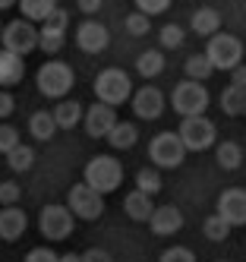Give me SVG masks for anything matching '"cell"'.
<instances>
[{
	"label": "cell",
	"instance_id": "9",
	"mask_svg": "<svg viewBox=\"0 0 246 262\" xmlns=\"http://www.w3.org/2000/svg\"><path fill=\"white\" fill-rule=\"evenodd\" d=\"M0 38H4V51H13L19 57H26V54H32L38 48V29L29 19H13L4 26Z\"/></svg>",
	"mask_w": 246,
	"mask_h": 262
},
{
	"label": "cell",
	"instance_id": "37",
	"mask_svg": "<svg viewBox=\"0 0 246 262\" xmlns=\"http://www.w3.org/2000/svg\"><path fill=\"white\" fill-rule=\"evenodd\" d=\"M170 7V0H136V10L145 13V16H158Z\"/></svg>",
	"mask_w": 246,
	"mask_h": 262
},
{
	"label": "cell",
	"instance_id": "23",
	"mask_svg": "<svg viewBox=\"0 0 246 262\" xmlns=\"http://www.w3.org/2000/svg\"><path fill=\"white\" fill-rule=\"evenodd\" d=\"M136 73L142 79H155L164 73V51H142L136 60Z\"/></svg>",
	"mask_w": 246,
	"mask_h": 262
},
{
	"label": "cell",
	"instance_id": "47",
	"mask_svg": "<svg viewBox=\"0 0 246 262\" xmlns=\"http://www.w3.org/2000/svg\"><path fill=\"white\" fill-rule=\"evenodd\" d=\"M0 32H4V29H0Z\"/></svg>",
	"mask_w": 246,
	"mask_h": 262
},
{
	"label": "cell",
	"instance_id": "39",
	"mask_svg": "<svg viewBox=\"0 0 246 262\" xmlns=\"http://www.w3.org/2000/svg\"><path fill=\"white\" fill-rule=\"evenodd\" d=\"M13 111H16V98L10 95L7 89H0V120H7Z\"/></svg>",
	"mask_w": 246,
	"mask_h": 262
},
{
	"label": "cell",
	"instance_id": "8",
	"mask_svg": "<svg viewBox=\"0 0 246 262\" xmlns=\"http://www.w3.org/2000/svg\"><path fill=\"white\" fill-rule=\"evenodd\" d=\"M148 158L155 161V167H180L183 158H186V148L180 142L177 133H170V129H164V133H158L155 139L148 142Z\"/></svg>",
	"mask_w": 246,
	"mask_h": 262
},
{
	"label": "cell",
	"instance_id": "19",
	"mask_svg": "<svg viewBox=\"0 0 246 262\" xmlns=\"http://www.w3.org/2000/svg\"><path fill=\"white\" fill-rule=\"evenodd\" d=\"M51 114H54L57 129H73V126H79V120L85 117V107L79 101H73V98H60V104H57Z\"/></svg>",
	"mask_w": 246,
	"mask_h": 262
},
{
	"label": "cell",
	"instance_id": "33",
	"mask_svg": "<svg viewBox=\"0 0 246 262\" xmlns=\"http://www.w3.org/2000/svg\"><path fill=\"white\" fill-rule=\"evenodd\" d=\"M123 26H126V32L132 35V38H142V35H148V29H151L148 16H145V13H139V10H136V13H129Z\"/></svg>",
	"mask_w": 246,
	"mask_h": 262
},
{
	"label": "cell",
	"instance_id": "5",
	"mask_svg": "<svg viewBox=\"0 0 246 262\" xmlns=\"http://www.w3.org/2000/svg\"><path fill=\"white\" fill-rule=\"evenodd\" d=\"M177 136H180V142H183L186 152H205V148L215 145L218 129H215V123L208 120L205 114H196V117H183L180 120Z\"/></svg>",
	"mask_w": 246,
	"mask_h": 262
},
{
	"label": "cell",
	"instance_id": "15",
	"mask_svg": "<svg viewBox=\"0 0 246 262\" xmlns=\"http://www.w3.org/2000/svg\"><path fill=\"white\" fill-rule=\"evenodd\" d=\"M218 215L231 228H243L246 224V190H224L218 196Z\"/></svg>",
	"mask_w": 246,
	"mask_h": 262
},
{
	"label": "cell",
	"instance_id": "10",
	"mask_svg": "<svg viewBox=\"0 0 246 262\" xmlns=\"http://www.w3.org/2000/svg\"><path fill=\"white\" fill-rule=\"evenodd\" d=\"M73 224H76V218H73V212L66 209V205H57V202H51V205H44L41 209V218H38V228H41V234L48 237V240H66L70 234H73Z\"/></svg>",
	"mask_w": 246,
	"mask_h": 262
},
{
	"label": "cell",
	"instance_id": "27",
	"mask_svg": "<svg viewBox=\"0 0 246 262\" xmlns=\"http://www.w3.org/2000/svg\"><path fill=\"white\" fill-rule=\"evenodd\" d=\"M215 158H218V164L224 167V171H237V167L243 164V148L237 145V142H221L218 145V152H215Z\"/></svg>",
	"mask_w": 246,
	"mask_h": 262
},
{
	"label": "cell",
	"instance_id": "28",
	"mask_svg": "<svg viewBox=\"0 0 246 262\" xmlns=\"http://www.w3.org/2000/svg\"><path fill=\"white\" fill-rule=\"evenodd\" d=\"M183 70H186V79H196V82H205V79L215 73L212 60H208L205 54H193V57L183 63Z\"/></svg>",
	"mask_w": 246,
	"mask_h": 262
},
{
	"label": "cell",
	"instance_id": "24",
	"mask_svg": "<svg viewBox=\"0 0 246 262\" xmlns=\"http://www.w3.org/2000/svg\"><path fill=\"white\" fill-rule=\"evenodd\" d=\"M29 133L38 139V142H48L54 133H57V123H54V114L51 111H35L29 117Z\"/></svg>",
	"mask_w": 246,
	"mask_h": 262
},
{
	"label": "cell",
	"instance_id": "3",
	"mask_svg": "<svg viewBox=\"0 0 246 262\" xmlns=\"http://www.w3.org/2000/svg\"><path fill=\"white\" fill-rule=\"evenodd\" d=\"M95 95H98L101 104L117 107V104H123V101L132 98V82H129V76H126L123 70L107 67V70H101L98 76H95Z\"/></svg>",
	"mask_w": 246,
	"mask_h": 262
},
{
	"label": "cell",
	"instance_id": "42",
	"mask_svg": "<svg viewBox=\"0 0 246 262\" xmlns=\"http://www.w3.org/2000/svg\"><path fill=\"white\" fill-rule=\"evenodd\" d=\"M231 85H237V89H246V63H240L237 70H231Z\"/></svg>",
	"mask_w": 246,
	"mask_h": 262
},
{
	"label": "cell",
	"instance_id": "46",
	"mask_svg": "<svg viewBox=\"0 0 246 262\" xmlns=\"http://www.w3.org/2000/svg\"><path fill=\"white\" fill-rule=\"evenodd\" d=\"M218 262H227V259H218Z\"/></svg>",
	"mask_w": 246,
	"mask_h": 262
},
{
	"label": "cell",
	"instance_id": "26",
	"mask_svg": "<svg viewBox=\"0 0 246 262\" xmlns=\"http://www.w3.org/2000/svg\"><path fill=\"white\" fill-rule=\"evenodd\" d=\"M136 139H139V129L132 126V123H120V120H117V126L107 133V142H110L114 148H120V152H123V148H132V145H136Z\"/></svg>",
	"mask_w": 246,
	"mask_h": 262
},
{
	"label": "cell",
	"instance_id": "29",
	"mask_svg": "<svg viewBox=\"0 0 246 262\" xmlns=\"http://www.w3.org/2000/svg\"><path fill=\"white\" fill-rule=\"evenodd\" d=\"M202 234H205L208 240H212V243H221V240H227V234H231V224H227V221L215 212V215H208V218H205Z\"/></svg>",
	"mask_w": 246,
	"mask_h": 262
},
{
	"label": "cell",
	"instance_id": "34",
	"mask_svg": "<svg viewBox=\"0 0 246 262\" xmlns=\"http://www.w3.org/2000/svg\"><path fill=\"white\" fill-rule=\"evenodd\" d=\"M19 145V129L10 123H0V155H10Z\"/></svg>",
	"mask_w": 246,
	"mask_h": 262
},
{
	"label": "cell",
	"instance_id": "16",
	"mask_svg": "<svg viewBox=\"0 0 246 262\" xmlns=\"http://www.w3.org/2000/svg\"><path fill=\"white\" fill-rule=\"evenodd\" d=\"M148 228L155 237H170L183 228V212L177 205H155V212L148 218Z\"/></svg>",
	"mask_w": 246,
	"mask_h": 262
},
{
	"label": "cell",
	"instance_id": "22",
	"mask_svg": "<svg viewBox=\"0 0 246 262\" xmlns=\"http://www.w3.org/2000/svg\"><path fill=\"white\" fill-rule=\"evenodd\" d=\"M54 10H57V0H19V13L29 23H44Z\"/></svg>",
	"mask_w": 246,
	"mask_h": 262
},
{
	"label": "cell",
	"instance_id": "1",
	"mask_svg": "<svg viewBox=\"0 0 246 262\" xmlns=\"http://www.w3.org/2000/svg\"><path fill=\"white\" fill-rule=\"evenodd\" d=\"M82 180L92 186L95 193H114L117 186L123 183V164L114 158V155H95L88 164H85V174Z\"/></svg>",
	"mask_w": 246,
	"mask_h": 262
},
{
	"label": "cell",
	"instance_id": "32",
	"mask_svg": "<svg viewBox=\"0 0 246 262\" xmlns=\"http://www.w3.org/2000/svg\"><path fill=\"white\" fill-rule=\"evenodd\" d=\"M183 38H186V35H183V29H180L177 23H167V26L158 32V41H161V48H164V51L180 48V45H183Z\"/></svg>",
	"mask_w": 246,
	"mask_h": 262
},
{
	"label": "cell",
	"instance_id": "13",
	"mask_svg": "<svg viewBox=\"0 0 246 262\" xmlns=\"http://www.w3.org/2000/svg\"><path fill=\"white\" fill-rule=\"evenodd\" d=\"M132 114L142 120H158L164 114V95L155 85H142L139 92H132Z\"/></svg>",
	"mask_w": 246,
	"mask_h": 262
},
{
	"label": "cell",
	"instance_id": "41",
	"mask_svg": "<svg viewBox=\"0 0 246 262\" xmlns=\"http://www.w3.org/2000/svg\"><path fill=\"white\" fill-rule=\"evenodd\" d=\"M101 4H104V0H76V7H79L85 16H95V13L101 10Z\"/></svg>",
	"mask_w": 246,
	"mask_h": 262
},
{
	"label": "cell",
	"instance_id": "7",
	"mask_svg": "<svg viewBox=\"0 0 246 262\" xmlns=\"http://www.w3.org/2000/svg\"><path fill=\"white\" fill-rule=\"evenodd\" d=\"M66 209L73 212V218L95 221V218H101V212H104V196H101V193H95L92 186L82 180V183L70 186V196H66Z\"/></svg>",
	"mask_w": 246,
	"mask_h": 262
},
{
	"label": "cell",
	"instance_id": "44",
	"mask_svg": "<svg viewBox=\"0 0 246 262\" xmlns=\"http://www.w3.org/2000/svg\"><path fill=\"white\" fill-rule=\"evenodd\" d=\"M13 4H19V0H0V10H10Z\"/></svg>",
	"mask_w": 246,
	"mask_h": 262
},
{
	"label": "cell",
	"instance_id": "4",
	"mask_svg": "<svg viewBox=\"0 0 246 262\" xmlns=\"http://www.w3.org/2000/svg\"><path fill=\"white\" fill-rule=\"evenodd\" d=\"M205 57L212 60L215 70H227V73H231V70H237L243 63V41L234 38V35H227V32H218V35L208 38Z\"/></svg>",
	"mask_w": 246,
	"mask_h": 262
},
{
	"label": "cell",
	"instance_id": "45",
	"mask_svg": "<svg viewBox=\"0 0 246 262\" xmlns=\"http://www.w3.org/2000/svg\"><path fill=\"white\" fill-rule=\"evenodd\" d=\"M243 117H246V107H243Z\"/></svg>",
	"mask_w": 246,
	"mask_h": 262
},
{
	"label": "cell",
	"instance_id": "40",
	"mask_svg": "<svg viewBox=\"0 0 246 262\" xmlns=\"http://www.w3.org/2000/svg\"><path fill=\"white\" fill-rule=\"evenodd\" d=\"M82 262H114V259H110V253H107V250L92 247V250H85V253H82Z\"/></svg>",
	"mask_w": 246,
	"mask_h": 262
},
{
	"label": "cell",
	"instance_id": "25",
	"mask_svg": "<svg viewBox=\"0 0 246 262\" xmlns=\"http://www.w3.org/2000/svg\"><path fill=\"white\" fill-rule=\"evenodd\" d=\"M246 107V89H237V85H227L221 92V111L227 117H240Z\"/></svg>",
	"mask_w": 246,
	"mask_h": 262
},
{
	"label": "cell",
	"instance_id": "31",
	"mask_svg": "<svg viewBox=\"0 0 246 262\" xmlns=\"http://www.w3.org/2000/svg\"><path fill=\"white\" fill-rule=\"evenodd\" d=\"M7 164L13 167L16 174H23V171H29V167L35 164V152H32L29 145H23V142H19V145L13 148V152L7 155Z\"/></svg>",
	"mask_w": 246,
	"mask_h": 262
},
{
	"label": "cell",
	"instance_id": "43",
	"mask_svg": "<svg viewBox=\"0 0 246 262\" xmlns=\"http://www.w3.org/2000/svg\"><path fill=\"white\" fill-rule=\"evenodd\" d=\"M60 262H82V256H79V253H63Z\"/></svg>",
	"mask_w": 246,
	"mask_h": 262
},
{
	"label": "cell",
	"instance_id": "35",
	"mask_svg": "<svg viewBox=\"0 0 246 262\" xmlns=\"http://www.w3.org/2000/svg\"><path fill=\"white\" fill-rule=\"evenodd\" d=\"M19 196H23V190H19L16 180H4V183H0V205H16Z\"/></svg>",
	"mask_w": 246,
	"mask_h": 262
},
{
	"label": "cell",
	"instance_id": "20",
	"mask_svg": "<svg viewBox=\"0 0 246 262\" xmlns=\"http://www.w3.org/2000/svg\"><path fill=\"white\" fill-rule=\"evenodd\" d=\"M123 212H126L132 221H148V218H151V212H155V202H151V196H148V193L132 190V193L123 199Z\"/></svg>",
	"mask_w": 246,
	"mask_h": 262
},
{
	"label": "cell",
	"instance_id": "12",
	"mask_svg": "<svg viewBox=\"0 0 246 262\" xmlns=\"http://www.w3.org/2000/svg\"><path fill=\"white\" fill-rule=\"evenodd\" d=\"M82 123H85V133H88L92 139H107V133L117 126V111H114L110 104L95 101V104L85 111Z\"/></svg>",
	"mask_w": 246,
	"mask_h": 262
},
{
	"label": "cell",
	"instance_id": "14",
	"mask_svg": "<svg viewBox=\"0 0 246 262\" xmlns=\"http://www.w3.org/2000/svg\"><path fill=\"white\" fill-rule=\"evenodd\" d=\"M76 45H79V51H85V54H101L110 45V32L101 23L85 19L79 29H76Z\"/></svg>",
	"mask_w": 246,
	"mask_h": 262
},
{
	"label": "cell",
	"instance_id": "11",
	"mask_svg": "<svg viewBox=\"0 0 246 262\" xmlns=\"http://www.w3.org/2000/svg\"><path fill=\"white\" fill-rule=\"evenodd\" d=\"M66 26H70V16L60 7H57L48 19L41 23V29H38V48H41L48 57H54V54L63 48V41H66Z\"/></svg>",
	"mask_w": 246,
	"mask_h": 262
},
{
	"label": "cell",
	"instance_id": "18",
	"mask_svg": "<svg viewBox=\"0 0 246 262\" xmlns=\"http://www.w3.org/2000/svg\"><path fill=\"white\" fill-rule=\"evenodd\" d=\"M26 76V60L19 57V54L13 51H4L0 48V85H16V82H23Z\"/></svg>",
	"mask_w": 246,
	"mask_h": 262
},
{
	"label": "cell",
	"instance_id": "36",
	"mask_svg": "<svg viewBox=\"0 0 246 262\" xmlns=\"http://www.w3.org/2000/svg\"><path fill=\"white\" fill-rule=\"evenodd\" d=\"M158 262H196V253L186 250V247H170V250L161 253Z\"/></svg>",
	"mask_w": 246,
	"mask_h": 262
},
{
	"label": "cell",
	"instance_id": "6",
	"mask_svg": "<svg viewBox=\"0 0 246 262\" xmlns=\"http://www.w3.org/2000/svg\"><path fill=\"white\" fill-rule=\"evenodd\" d=\"M170 104L180 117H196V114H205L208 107V89L196 79H183L174 85V95H170Z\"/></svg>",
	"mask_w": 246,
	"mask_h": 262
},
{
	"label": "cell",
	"instance_id": "2",
	"mask_svg": "<svg viewBox=\"0 0 246 262\" xmlns=\"http://www.w3.org/2000/svg\"><path fill=\"white\" fill-rule=\"evenodd\" d=\"M73 82H76V73L63 60L41 63V70H38V76H35V85H38V92H41L44 98H66Z\"/></svg>",
	"mask_w": 246,
	"mask_h": 262
},
{
	"label": "cell",
	"instance_id": "30",
	"mask_svg": "<svg viewBox=\"0 0 246 262\" xmlns=\"http://www.w3.org/2000/svg\"><path fill=\"white\" fill-rule=\"evenodd\" d=\"M136 190L148 193V196H155L161 190V174H158V167H139L136 171Z\"/></svg>",
	"mask_w": 246,
	"mask_h": 262
},
{
	"label": "cell",
	"instance_id": "38",
	"mask_svg": "<svg viewBox=\"0 0 246 262\" xmlns=\"http://www.w3.org/2000/svg\"><path fill=\"white\" fill-rule=\"evenodd\" d=\"M23 262H60V256H57L54 250H48V247H35V250L26 253Z\"/></svg>",
	"mask_w": 246,
	"mask_h": 262
},
{
	"label": "cell",
	"instance_id": "21",
	"mask_svg": "<svg viewBox=\"0 0 246 262\" xmlns=\"http://www.w3.org/2000/svg\"><path fill=\"white\" fill-rule=\"evenodd\" d=\"M189 29H193L196 35H202V38H212V35H218V32H221V16H218V10H212V7L196 10Z\"/></svg>",
	"mask_w": 246,
	"mask_h": 262
},
{
	"label": "cell",
	"instance_id": "17",
	"mask_svg": "<svg viewBox=\"0 0 246 262\" xmlns=\"http://www.w3.org/2000/svg\"><path fill=\"white\" fill-rule=\"evenodd\" d=\"M26 228H29V218L19 205H4V209H0V240L13 243L26 234Z\"/></svg>",
	"mask_w": 246,
	"mask_h": 262
}]
</instances>
